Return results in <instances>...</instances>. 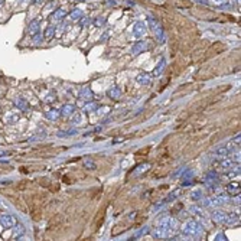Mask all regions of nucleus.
Here are the masks:
<instances>
[{
	"label": "nucleus",
	"mask_w": 241,
	"mask_h": 241,
	"mask_svg": "<svg viewBox=\"0 0 241 241\" xmlns=\"http://www.w3.org/2000/svg\"><path fill=\"white\" fill-rule=\"evenodd\" d=\"M134 35L136 36H142L143 33H144V29H146V26H144V23H142V22H137L136 25H134Z\"/></svg>",
	"instance_id": "nucleus-1"
},
{
	"label": "nucleus",
	"mask_w": 241,
	"mask_h": 241,
	"mask_svg": "<svg viewBox=\"0 0 241 241\" xmlns=\"http://www.w3.org/2000/svg\"><path fill=\"white\" fill-rule=\"evenodd\" d=\"M228 189L231 191V193H238V191H240V185H238V183L230 185V186H228Z\"/></svg>",
	"instance_id": "nucleus-2"
},
{
	"label": "nucleus",
	"mask_w": 241,
	"mask_h": 241,
	"mask_svg": "<svg viewBox=\"0 0 241 241\" xmlns=\"http://www.w3.org/2000/svg\"><path fill=\"white\" fill-rule=\"evenodd\" d=\"M144 48H146V45H144V44H142V42H139V44H137L136 46H134V48H133V52H134V54H137V52H139V51L144 49Z\"/></svg>",
	"instance_id": "nucleus-3"
}]
</instances>
